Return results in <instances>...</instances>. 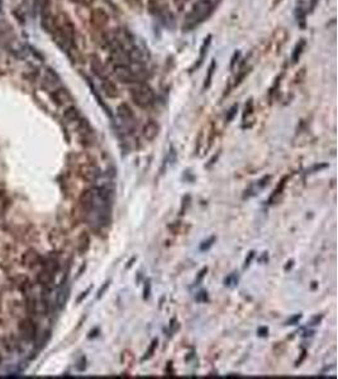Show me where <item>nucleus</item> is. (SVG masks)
I'll list each match as a JSON object with an SVG mask.
<instances>
[{
  "mask_svg": "<svg viewBox=\"0 0 338 379\" xmlns=\"http://www.w3.org/2000/svg\"><path fill=\"white\" fill-rule=\"evenodd\" d=\"M108 287H109V281H108V282L105 283V284H103L102 288L99 289V292H98V298H100V297H102L103 294H104V291H107Z\"/></svg>",
  "mask_w": 338,
  "mask_h": 379,
  "instance_id": "nucleus-22",
  "label": "nucleus"
},
{
  "mask_svg": "<svg viewBox=\"0 0 338 379\" xmlns=\"http://www.w3.org/2000/svg\"><path fill=\"white\" fill-rule=\"evenodd\" d=\"M131 97L137 106L146 109L154 104L155 94L152 89L146 84L136 83V85L131 89Z\"/></svg>",
  "mask_w": 338,
  "mask_h": 379,
  "instance_id": "nucleus-2",
  "label": "nucleus"
},
{
  "mask_svg": "<svg viewBox=\"0 0 338 379\" xmlns=\"http://www.w3.org/2000/svg\"><path fill=\"white\" fill-rule=\"evenodd\" d=\"M102 89L104 91L105 96L109 97V99H117L119 96L118 88L116 86V84L110 81L108 77L102 79Z\"/></svg>",
  "mask_w": 338,
  "mask_h": 379,
  "instance_id": "nucleus-9",
  "label": "nucleus"
},
{
  "mask_svg": "<svg viewBox=\"0 0 338 379\" xmlns=\"http://www.w3.org/2000/svg\"><path fill=\"white\" fill-rule=\"evenodd\" d=\"M117 114H118V118L121 119L122 123L124 124L126 126H133L136 123V118L135 114H133L132 109L127 104H121L117 109Z\"/></svg>",
  "mask_w": 338,
  "mask_h": 379,
  "instance_id": "nucleus-6",
  "label": "nucleus"
},
{
  "mask_svg": "<svg viewBox=\"0 0 338 379\" xmlns=\"http://www.w3.org/2000/svg\"><path fill=\"white\" fill-rule=\"evenodd\" d=\"M108 20H109V17L103 9H95L91 13V22L96 28H104L108 24Z\"/></svg>",
  "mask_w": 338,
  "mask_h": 379,
  "instance_id": "nucleus-8",
  "label": "nucleus"
},
{
  "mask_svg": "<svg viewBox=\"0 0 338 379\" xmlns=\"http://www.w3.org/2000/svg\"><path fill=\"white\" fill-rule=\"evenodd\" d=\"M37 280H38V282L41 283L42 286L48 288V287H51V284L53 283V280H55V272L48 270V268H44L43 271H41V272L38 273Z\"/></svg>",
  "mask_w": 338,
  "mask_h": 379,
  "instance_id": "nucleus-12",
  "label": "nucleus"
},
{
  "mask_svg": "<svg viewBox=\"0 0 338 379\" xmlns=\"http://www.w3.org/2000/svg\"><path fill=\"white\" fill-rule=\"evenodd\" d=\"M156 346H157V340H154L152 341L151 346H150L149 352H147V355H145V358H143V359H149V358L152 355V353L155 352V348H156Z\"/></svg>",
  "mask_w": 338,
  "mask_h": 379,
  "instance_id": "nucleus-18",
  "label": "nucleus"
},
{
  "mask_svg": "<svg viewBox=\"0 0 338 379\" xmlns=\"http://www.w3.org/2000/svg\"><path fill=\"white\" fill-rule=\"evenodd\" d=\"M213 242H214V238H210V239H209V240H205V242H203V244H201L200 249L201 250L209 249V248H210L213 245Z\"/></svg>",
  "mask_w": 338,
  "mask_h": 379,
  "instance_id": "nucleus-19",
  "label": "nucleus"
},
{
  "mask_svg": "<svg viewBox=\"0 0 338 379\" xmlns=\"http://www.w3.org/2000/svg\"><path fill=\"white\" fill-rule=\"evenodd\" d=\"M237 109H238V106H237V105H234V106L232 107L231 110H229L228 116H227V121H231L232 119H233V116L236 115V111H237Z\"/></svg>",
  "mask_w": 338,
  "mask_h": 379,
  "instance_id": "nucleus-21",
  "label": "nucleus"
},
{
  "mask_svg": "<svg viewBox=\"0 0 338 379\" xmlns=\"http://www.w3.org/2000/svg\"><path fill=\"white\" fill-rule=\"evenodd\" d=\"M299 319H300V316H294V317H293V319L290 320V321H288V324L289 325H293V322L298 321V320H299Z\"/></svg>",
  "mask_w": 338,
  "mask_h": 379,
  "instance_id": "nucleus-26",
  "label": "nucleus"
},
{
  "mask_svg": "<svg viewBox=\"0 0 338 379\" xmlns=\"http://www.w3.org/2000/svg\"><path fill=\"white\" fill-rule=\"evenodd\" d=\"M20 334L28 341H32L37 336V326L32 319H24L19 324Z\"/></svg>",
  "mask_w": 338,
  "mask_h": 379,
  "instance_id": "nucleus-5",
  "label": "nucleus"
},
{
  "mask_svg": "<svg viewBox=\"0 0 338 379\" xmlns=\"http://www.w3.org/2000/svg\"><path fill=\"white\" fill-rule=\"evenodd\" d=\"M289 38V33L286 32V29L284 28H278V29L274 30V33L270 37L269 42H267L266 52L267 53H274V55H278L280 53L281 48L284 47V44L286 43Z\"/></svg>",
  "mask_w": 338,
  "mask_h": 379,
  "instance_id": "nucleus-3",
  "label": "nucleus"
},
{
  "mask_svg": "<svg viewBox=\"0 0 338 379\" xmlns=\"http://www.w3.org/2000/svg\"><path fill=\"white\" fill-rule=\"evenodd\" d=\"M267 333H269V330L266 329V327H262V329L259 330V334L260 336H266Z\"/></svg>",
  "mask_w": 338,
  "mask_h": 379,
  "instance_id": "nucleus-25",
  "label": "nucleus"
},
{
  "mask_svg": "<svg viewBox=\"0 0 338 379\" xmlns=\"http://www.w3.org/2000/svg\"><path fill=\"white\" fill-rule=\"evenodd\" d=\"M72 1H75V3L80 4V5H84V6H89L94 3V0H72Z\"/></svg>",
  "mask_w": 338,
  "mask_h": 379,
  "instance_id": "nucleus-20",
  "label": "nucleus"
},
{
  "mask_svg": "<svg viewBox=\"0 0 338 379\" xmlns=\"http://www.w3.org/2000/svg\"><path fill=\"white\" fill-rule=\"evenodd\" d=\"M89 243H90V239H89L88 234H81V236H80V252H86L89 248Z\"/></svg>",
  "mask_w": 338,
  "mask_h": 379,
  "instance_id": "nucleus-16",
  "label": "nucleus"
},
{
  "mask_svg": "<svg viewBox=\"0 0 338 379\" xmlns=\"http://www.w3.org/2000/svg\"><path fill=\"white\" fill-rule=\"evenodd\" d=\"M214 71H215V61L213 60L212 63H210V66H209L208 76L205 77V85H204V88H209V86H210V84H212L213 75H214Z\"/></svg>",
  "mask_w": 338,
  "mask_h": 379,
  "instance_id": "nucleus-15",
  "label": "nucleus"
},
{
  "mask_svg": "<svg viewBox=\"0 0 338 379\" xmlns=\"http://www.w3.org/2000/svg\"><path fill=\"white\" fill-rule=\"evenodd\" d=\"M212 0H199V1H196L195 5L192 6L191 10L189 11V14L185 18V27L187 29H191V28L200 24L208 17L209 13L212 11Z\"/></svg>",
  "mask_w": 338,
  "mask_h": 379,
  "instance_id": "nucleus-1",
  "label": "nucleus"
},
{
  "mask_svg": "<svg viewBox=\"0 0 338 379\" xmlns=\"http://www.w3.org/2000/svg\"><path fill=\"white\" fill-rule=\"evenodd\" d=\"M1 362H3V357H1V353H0V364H1Z\"/></svg>",
  "mask_w": 338,
  "mask_h": 379,
  "instance_id": "nucleus-28",
  "label": "nucleus"
},
{
  "mask_svg": "<svg viewBox=\"0 0 338 379\" xmlns=\"http://www.w3.org/2000/svg\"><path fill=\"white\" fill-rule=\"evenodd\" d=\"M317 4H318V0H311V1H309V10L313 11L314 9H316Z\"/></svg>",
  "mask_w": 338,
  "mask_h": 379,
  "instance_id": "nucleus-24",
  "label": "nucleus"
},
{
  "mask_svg": "<svg viewBox=\"0 0 338 379\" xmlns=\"http://www.w3.org/2000/svg\"><path fill=\"white\" fill-rule=\"evenodd\" d=\"M52 99L60 106H66V105H70L72 102V96L70 95L69 91L63 88H58L53 90Z\"/></svg>",
  "mask_w": 338,
  "mask_h": 379,
  "instance_id": "nucleus-7",
  "label": "nucleus"
},
{
  "mask_svg": "<svg viewBox=\"0 0 338 379\" xmlns=\"http://www.w3.org/2000/svg\"><path fill=\"white\" fill-rule=\"evenodd\" d=\"M189 1L190 0H173V4H175V6L179 9V10H182Z\"/></svg>",
  "mask_w": 338,
  "mask_h": 379,
  "instance_id": "nucleus-17",
  "label": "nucleus"
},
{
  "mask_svg": "<svg viewBox=\"0 0 338 379\" xmlns=\"http://www.w3.org/2000/svg\"><path fill=\"white\" fill-rule=\"evenodd\" d=\"M305 47V41L304 39H300L297 44H295L294 50L292 52V63H297L299 61L300 56H302L303 51H304Z\"/></svg>",
  "mask_w": 338,
  "mask_h": 379,
  "instance_id": "nucleus-14",
  "label": "nucleus"
},
{
  "mask_svg": "<svg viewBox=\"0 0 338 379\" xmlns=\"http://www.w3.org/2000/svg\"><path fill=\"white\" fill-rule=\"evenodd\" d=\"M81 176L86 181L93 182L98 180V177L100 176V172L98 170V167H95L94 165H86L83 166V168H81Z\"/></svg>",
  "mask_w": 338,
  "mask_h": 379,
  "instance_id": "nucleus-11",
  "label": "nucleus"
},
{
  "mask_svg": "<svg viewBox=\"0 0 338 379\" xmlns=\"http://www.w3.org/2000/svg\"><path fill=\"white\" fill-rule=\"evenodd\" d=\"M252 258H253V252H251L250 253V257H248V259H246V266H248V264H250L251 259H252Z\"/></svg>",
  "mask_w": 338,
  "mask_h": 379,
  "instance_id": "nucleus-27",
  "label": "nucleus"
},
{
  "mask_svg": "<svg viewBox=\"0 0 338 379\" xmlns=\"http://www.w3.org/2000/svg\"><path fill=\"white\" fill-rule=\"evenodd\" d=\"M159 124L155 123L154 120H150L149 123L145 124V126H143V130H142V134L143 137H145V139L146 140H154L155 138L159 135Z\"/></svg>",
  "mask_w": 338,
  "mask_h": 379,
  "instance_id": "nucleus-10",
  "label": "nucleus"
},
{
  "mask_svg": "<svg viewBox=\"0 0 338 379\" xmlns=\"http://www.w3.org/2000/svg\"><path fill=\"white\" fill-rule=\"evenodd\" d=\"M63 118H65V120L66 121H69V123L79 121L80 120L79 110H77L75 106H69L66 110H65V113H63Z\"/></svg>",
  "mask_w": 338,
  "mask_h": 379,
  "instance_id": "nucleus-13",
  "label": "nucleus"
},
{
  "mask_svg": "<svg viewBox=\"0 0 338 379\" xmlns=\"http://www.w3.org/2000/svg\"><path fill=\"white\" fill-rule=\"evenodd\" d=\"M150 288H151V284H150V281H147L146 286H145V298H149Z\"/></svg>",
  "mask_w": 338,
  "mask_h": 379,
  "instance_id": "nucleus-23",
  "label": "nucleus"
},
{
  "mask_svg": "<svg viewBox=\"0 0 338 379\" xmlns=\"http://www.w3.org/2000/svg\"><path fill=\"white\" fill-rule=\"evenodd\" d=\"M113 74L117 77V80L124 84H136L137 76L132 71L128 65H113Z\"/></svg>",
  "mask_w": 338,
  "mask_h": 379,
  "instance_id": "nucleus-4",
  "label": "nucleus"
}]
</instances>
